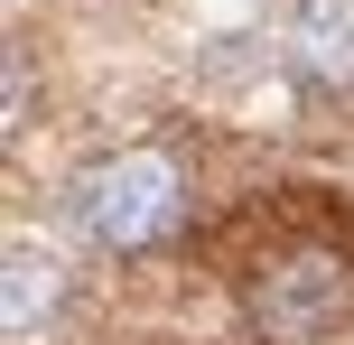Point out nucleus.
I'll return each mask as SVG.
<instances>
[{
    "label": "nucleus",
    "instance_id": "f257e3e1",
    "mask_svg": "<svg viewBox=\"0 0 354 345\" xmlns=\"http://www.w3.org/2000/svg\"><path fill=\"white\" fill-rule=\"evenodd\" d=\"M354 317V252L299 234L252 261V345H326Z\"/></svg>",
    "mask_w": 354,
    "mask_h": 345
},
{
    "label": "nucleus",
    "instance_id": "f03ea898",
    "mask_svg": "<svg viewBox=\"0 0 354 345\" xmlns=\"http://www.w3.org/2000/svg\"><path fill=\"white\" fill-rule=\"evenodd\" d=\"M177 215H187V178L168 149H122V159H93L75 178V224L103 252H149L177 234Z\"/></svg>",
    "mask_w": 354,
    "mask_h": 345
},
{
    "label": "nucleus",
    "instance_id": "7ed1b4c3",
    "mask_svg": "<svg viewBox=\"0 0 354 345\" xmlns=\"http://www.w3.org/2000/svg\"><path fill=\"white\" fill-rule=\"evenodd\" d=\"M66 308V261L37 252V243H10V280H0V336L37 345V327Z\"/></svg>",
    "mask_w": 354,
    "mask_h": 345
},
{
    "label": "nucleus",
    "instance_id": "20e7f679",
    "mask_svg": "<svg viewBox=\"0 0 354 345\" xmlns=\"http://www.w3.org/2000/svg\"><path fill=\"white\" fill-rule=\"evenodd\" d=\"M289 37H299V56L317 75H354V0H299Z\"/></svg>",
    "mask_w": 354,
    "mask_h": 345
},
{
    "label": "nucleus",
    "instance_id": "39448f33",
    "mask_svg": "<svg viewBox=\"0 0 354 345\" xmlns=\"http://www.w3.org/2000/svg\"><path fill=\"white\" fill-rule=\"evenodd\" d=\"M10 131H28V56H10Z\"/></svg>",
    "mask_w": 354,
    "mask_h": 345
}]
</instances>
